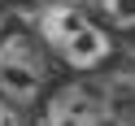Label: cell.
Returning a JSON list of instances; mask_svg holds the SVG:
<instances>
[{
	"label": "cell",
	"mask_w": 135,
	"mask_h": 126,
	"mask_svg": "<svg viewBox=\"0 0 135 126\" xmlns=\"http://www.w3.org/2000/svg\"><path fill=\"white\" fill-rule=\"evenodd\" d=\"M105 113H100V100L91 96L87 87H65L52 96L44 113V126H100Z\"/></svg>",
	"instance_id": "3957f363"
},
{
	"label": "cell",
	"mask_w": 135,
	"mask_h": 126,
	"mask_svg": "<svg viewBox=\"0 0 135 126\" xmlns=\"http://www.w3.org/2000/svg\"><path fill=\"white\" fill-rule=\"evenodd\" d=\"M44 91V61L26 35H9L0 44V96L9 104L26 109Z\"/></svg>",
	"instance_id": "7a4b0ae2"
},
{
	"label": "cell",
	"mask_w": 135,
	"mask_h": 126,
	"mask_svg": "<svg viewBox=\"0 0 135 126\" xmlns=\"http://www.w3.org/2000/svg\"><path fill=\"white\" fill-rule=\"evenodd\" d=\"M100 13L109 26H122V31L135 26V0H100Z\"/></svg>",
	"instance_id": "277c9868"
},
{
	"label": "cell",
	"mask_w": 135,
	"mask_h": 126,
	"mask_svg": "<svg viewBox=\"0 0 135 126\" xmlns=\"http://www.w3.org/2000/svg\"><path fill=\"white\" fill-rule=\"evenodd\" d=\"M39 31H44V39L57 48V57L70 70H96L113 52V39L105 35V26H96L74 4H48L39 13Z\"/></svg>",
	"instance_id": "6da1fadb"
},
{
	"label": "cell",
	"mask_w": 135,
	"mask_h": 126,
	"mask_svg": "<svg viewBox=\"0 0 135 126\" xmlns=\"http://www.w3.org/2000/svg\"><path fill=\"white\" fill-rule=\"evenodd\" d=\"M0 126H22V109L0 96Z\"/></svg>",
	"instance_id": "5b68a950"
}]
</instances>
